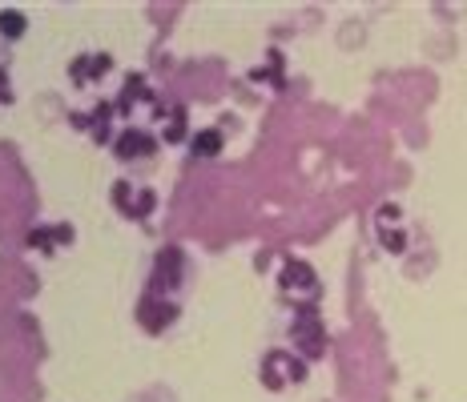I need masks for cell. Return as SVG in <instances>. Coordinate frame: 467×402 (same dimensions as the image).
<instances>
[{
    "instance_id": "cell-1",
    "label": "cell",
    "mask_w": 467,
    "mask_h": 402,
    "mask_svg": "<svg viewBox=\"0 0 467 402\" xmlns=\"http://www.w3.org/2000/svg\"><path fill=\"white\" fill-rule=\"evenodd\" d=\"M113 193H117V206H125L133 217H141L145 209L153 206V193H149V189H129V185H117Z\"/></svg>"
},
{
    "instance_id": "cell-5",
    "label": "cell",
    "mask_w": 467,
    "mask_h": 402,
    "mask_svg": "<svg viewBox=\"0 0 467 402\" xmlns=\"http://www.w3.org/2000/svg\"><path fill=\"white\" fill-rule=\"evenodd\" d=\"M193 145H197V153H218V149H222V137H218V133H202Z\"/></svg>"
},
{
    "instance_id": "cell-2",
    "label": "cell",
    "mask_w": 467,
    "mask_h": 402,
    "mask_svg": "<svg viewBox=\"0 0 467 402\" xmlns=\"http://www.w3.org/2000/svg\"><path fill=\"white\" fill-rule=\"evenodd\" d=\"M282 282L294 289H314L319 286V278H314V270L306 266V261H290L286 270H282Z\"/></svg>"
},
{
    "instance_id": "cell-6",
    "label": "cell",
    "mask_w": 467,
    "mask_h": 402,
    "mask_svg": "<svg viewBox=\"0 0 467 402\" xmlns=\"http://www.w3.org/2000/svg\"><path fill=\"white\" fill-rule=\"evenodd\" d=\"M161 278H169V282L177 278V250H165V254H161Z\"/></svg>"
},
{
    "instance_id": "cell-3",
    "label": "cell",
    "mask_w": 467,
    "mask_h": 402,
    "mask_svg": "<svg viewBox=\"0 0 467 402\" xmlns=\"http://www.w3.org/2000/svg\"><path fill=\"white\" fill-rule=\"evenodd\" d=\"M0 32H4V36H20V32H25V16L13 13V8H4V13H0Z\"/></svg>"
},
{
    "instance_id": "cell-4",
    "label": "cell",
    "mask_w": 467,
    "mask_h": 402,
    "mask_svg": "<svg viewBox=\"0 0 467 402\" xmlns=\"http://www.w3.org/2000/svg\"><path fill=\"white\" fill-rule=\"evenodd\" d=\"M117 149L121 153H141V149H153V141H145L141 133H129L125 141H117Z\"/></svg>"
}]
</instances>
